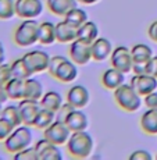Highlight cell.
I'll use <instances>...</instances> for the list:
<instances>
[{"instance_id": "obj_1", "label": "cell", "mask_w": 157, "mask_h": 160, "mask_svg": "<svg viewBox=\"0 0 157 160\" xmlns=\"http://www.w3.org/2000/svg\"><path fill=\"white\" fill-rule=\"evenodd\" d=\"M67 152L75 159H86L93 150V138L85 131L71 132V137L67 141Z\"/></svg>"}, {"instance_id": "obj_2", "label": "cell", "mask_w": 157, "mask_h": 160, "mask_svg": "<svg viewBox=\"0 0 157 160\" xmlns=\"http://www.w3.org/2000/svg\"><path fill=\"white\" fill-rule=\"evenodd\" d=\"M32 139H33V134L31 127L25 124H21L14 128L13 132L6 138V141H3V146H4V150L7 153L14 155V153L31 146Z\"/></svg>"}, {"instance_id": "obj_3", "label": "cell", "mask_w": 157, "mask_h": 160, "mask_svg": "<svg viewBox=\"0 0 157 160\" xmlns=\"http://www.w3.org/2000/svg\"><path fill=\"white\" fill-rule=\"evenodd\" d=\"M13 41L20 48H28L39 42V24L35 18H27L14 29Z\"/></svg>"}, {"instance_id": "obj_4", "label": "cell", "mask_w": 157, "mask_h": 160, "mask_svg": "<svg viewBox=\"0 0 157 160\" xmlns=\"http://www.w3.org/2000/svg\"><path fill=\"white\" fill-rule=\"evenodd\" d=\"M114 100L120 109L134 113L142 106V96L131 87V84H122L114 89Z\"/></svg>"}, {"instance_id": "obj_5", "label": "cell", "mask_w": 157, "mask_h": 160, "mask_svg": "<svg viewBox=\"0 0 157 160\" xmlns=\"http://www.w3.org/2000/svg\"><path fill=\"white\" fill-rule=\"evenodd\" d=\"M43 137L53 142L54 145H66L67 141L71 137V130L67 127V124L60 118H56L46 130H43Z\"/></svg>"}, {"instance_id": "obj_6", "label": "cell", "mask_w": 157, "mask_h": 160, "mask_svg": "<svg viewBox=\"0 0 157 160\" xmlns=\"http://www.w3.org/2000/svg\"><path fill=\"white\" fill-rule=\"evenodd\" d=\"M70 58L76 63L78 66H85L92 58V43H88L85 41L76 38L70 43Z\"/></svg>"}, {"instance_id": "obj_7", "label": "cell", "mask_w": 157, "mask_h": 160, "mask_svg": "<svg viewBox=\"0 0 157 160\" xmlns=\"http://www.w3.org/2000/svg\"><path fill=\"white\" fill-rule=\"evenodd\" d=\"M111 67L120 70L124 74L132 71V66H134V60H132L131 49L127 46H117L113 49L111 53Z\"/></svg>"}, {"instance_id": "obj_8", "label": "cell", "mask_w": 157, "mask_h": 160, "mask_svg": "<svg viewBox=\"0 0 157 160\" xmlns=\"http://www.w3.org/2000/svg\"><path fill=\"white\" fill-rule=\"evenodd\" d=\"M24 61L27 63L29 71L33 74H38L42 71H47L50 56L43 50H31L22 56Z\"/></svg>"}, {"instance_id": "obj_9", "label": "cell", "mask_w": 157, "mask_h": 160, "mask_svg": "<svg viewBox=\"0 0 157 160\" xmlns=\"http://www.w3.org/2000/svg\"><path fill=\"white\" fill-rule=\"evenodd\" d=\"M43 3L41 0H15V15L22 20L36 18L42 14Z\"/></svg>"}, {"instance_id": "obj_10", "label": "cell", "mask_w": 157, "mask_h": 160, "mask_svg": "<svg viewBox=\"0 0 157 160\" xmlns=\"http://www.w3.org/2000/svg\"><path fill=\"white\" fill-rule=\"evenodd\" d=\"M131 87L140 96H145L157 89V78L150 74H135L131 78Z\"/></svg>"}, {"instance_id": "obj_11", "label": "cell", "mask_w": 157, "mask_h": 160, "mask_svg": "<svg viewBox=\"0 0 157 160\" xmlns=\"http://www.w3.org/2000/svg\"><path fill=\"white\" fill-rule=\"evenodd\" d=\"M18 107H20L22 124L29 125V127H33L35 118H36V116H38L39 110H41V107H42L41 103H39V100L27 99V98H24V99L20 100Z\"/></svg>"}, {"instance_id": "obj_12", "label": "cell", "mask_w": 157, "mask_h": 160, "mask_svg": "<svg viewBox=\"0 0 157 160\" xmlns=\"http://www.w3.org/2000/svg\"><path fill=\"white\" fill-rule=\"evenodd\" d=\"M35 149H36V153H38L39 160H61L63 159V155H61V150L58 149V145H54L53 142L46 139L45 137L35 143Z\"/></svg>"}, {"instance_id": "obj_13", "label": "cell", "mask_w": 157, "mask_h": 160, "mask_svg": "<svg viewBox=\"0 0 157 160\" xmlns=\"http://www.w3.org/2000/svg\"><path fill=\"white\" fill-rule=\"evenodd\" d=\"M91 95L84 85H74L67 92V102L75 109H82L89 103Z\"/></svg>"}, {"instance_id": "obj_14", "label": "cell", "mask_w": 157, "mask_h": 160, "mask_svg": "<svg viewBox=\"0 0 157 160\" xmlns=\"http://www.w3.org/2000/svg\"><path fill=\"white\" fill-rule=\"evenodd\" d=\"M113 53L111 42L107 38H97L92 42V58L95 61H103L109 58Z\"/></svg>"}, {"instance_id": "obj_15", "label": "cell", "mask_w": 157, "mask_h": 160, "mask_svg": "<svg viewBox=\"0 0 157 160\" xmlns=\"http://www.w3.org/2000/svg\"><path fill=\"white\" fill-rule=\"evenodd\" d=\"M64 122L67 124V127L71 130V132L75 131H85L89 125L88 117L81 109H72L71 113L64 118Z\"/></svg>"}, {"instance_id": "obj_16", "label": "cell", "mask_w": 157, "mask_h": 160, "mask_svg": "<svg viewBox=\"0 0 157 160\" xmlns=\"http://www.w3.org/2000/svg\"><path fill=\"white\" fill-rule=\"evenodd\" d=\"M125 81V74L120 70L114 68V67H110L101 75V85L109 91H114L118 87H121Z\"/></svg>"}, {"instance_id": "obj_17", "label": "cell", "mask_w": 157, "mask_h": 160, "mask_svg": "<svg viewBox=\"0 0 157 160\" xmlns=\"http://www.w3.org/2000/svg\"><path fill=\"white\" fill-rule=\"evenodd\" d=\"M76 77H78V64L74 63L70 58V60H66L61 63L54 78L60 82H72Z\"/></svg>"}, {"instance_id": "obj_18", "label": "cell", "mask_w": 157, "mask_h": 160, "mask_svg": "<svg viewBox=\"0 0 157 160\" xmlns=\"http://www.w3.org/2000/svg\"><path fill=\"white\" fill-rule=\"evenodd\" d=\"M76 32L78 28L72 27L66 20L56 24V41L60 43H71L76 39Z\"/></svg>"}, {"instance_id": "obj_19", "label": "cell", "mask_w": 157, "mask_h": 160, "mask_svg": "<svg viewBox=\"0 0 157 160\" xmlns=\"http://www.w3.org/2000/svg\"><path fill=\"white\" fill-rule=\"evenodd\" d=\"M140 128L147 135H157V109H147L140 117Z\"/></svg>"}, {"instance_id": "obj_20", "label": "cell", "mask_w": 157, "mask_h": 160, "mask_svg": "<svg viewBox=\"0 0 157 160\" xmlns=\"http://www.w3.org/2000/svg\"><path fill=\"white\" fill-rule=\"evenodd\" d=\"M6 91H7L8 99L21 100L25 98V79L21 78H11L6 82Z\"/></svg>"}, {"instance_id": "obj_21", "label": "cell", "mask_w": 157, "mask_h": 160, "mask_svg": "<svg viewBox=\"0 0 157 160\" xmlns=\"http://www.w3.org/2000/svg\"><path fill=\"white\" fill-rule=\"evenodd\" d=\"M78 0H46V6L54 15H66L70 10L76 7Z\"/></svg>"}, {"instance_id": "obj_22", "label": "cell", "mask_w": 157, "mask_h": 160, "mask_svg": "<svg viewBox=\"0 0 157 160\" xmlns=\"http://www.w3.org/2000/svg\"><path fill=\"white\" fill-rule=\"evenodd\" d=\"M39 103H41V106L45 107V109H49V110H52V112L57 113L58 110L61 109V106H63V96H61L57 91H49V92H46V93H43Z\"/></svg>"}, {"instance_id": "obj_23", "label": "cell", "mask_w": 157, "mask_h": 160, "mask_svg": "<svg viewBox=\"0 0 157 160\" xmlns=\"http://www.w3.org/2000/svg\"><path fill=\"white\" fill-rule=\"evenodd\" d=\"M76 38L81 39V41L88 42V43H92L95 39L99 38V28H97V25L93 22V21L88 20L85 24H82V25L78 28Z\"/></svg>"}, {"instance_id": "obj_24", "label": "cell", "mask_w": 157, "mask_h": 160, "mask_svg": "<svg viewBox=\"0 0 157 160\" xmlns=\"http://www.w3.org/2000/svg\"><path fill=\"white\" fill-rule=\"evenodd\" d=\"M39 42L42 45H52L56 42V24L50 21L39 24Z\"/></svg>"}, {"instance_id": "obj_25", "label": "cell", "mask_w": 157, "mask_h": 160, "mask_svg": "<svg viewBox=\"0 0 157 160\" xmlns=\"http://www.w3.org/2000/svg\"><path fill=\"white\" fill-rule=\"evenodd\" d=\"M131 53H132L134 63H147L153 57V50L150 49V46H147L145 43L135 45L131 49Z\"/></svg>"}, {"instance_id": "obj_26", "label": "cell", "mask_w": 157, "mask_h": 160, "mask_svg": "<svg viewBox=\"0 0 157 160\" xmlns=\"http://www.w3.org/2000/svg\"><path fill=\"white\" fill-rule=\"evenodd\" d=\"M43 96V87L38 79L29 78L25 79V98L27 99H33V100H41Z\"/></svg>"}, {"instance_id": "obj_27", "label": "cell", "mask_w": 157, "mask_h": 160, "mask_svg": "<svg viewBox=\"0 0 157 160\" xmlns=\"http://www.w3.org/2000/svg\"><path fill=\"white\" fill-rule=\"evenodd\" d=\"M56 114L57 113L52 112V110L41 107V110H39L38 116L35 118V122H33V127L38 128V130H46L56 120Z\"/></svg>"}, {"instance_id": "obj_28", "label": "cell", "mask_w": 157, "mask_h": 160, "mask_svg": "<svg viewBox=\"0 0 157 160\" xmlns=\"http://www.w3.org/2000/svg\"><path fill=\"white\" fill-rule=\"evenodd\" d=\"M64 20L68 24H71L72 27H75V28H79L82 24H85L88 21V14H86L85 10H82V8H79L76 6V7H74L72 10H70L64 15Z\"/></svg>"}, {"instance_id": "obj_29", "label": "cell", "mask_w": 157, "mask_h": 160, "mask_svg": "<svg viewBox=\"0 0 157 160\" xmlns=\"http://www.w3.org/2000/svg\"><path fill=\"white\" fill-rule=\"evenodd\" d=\"M4 120H7L10 124H13L14 127H18V125L22 124V118H21V113H20V107L18 104H8V106L3 107L2 110V116Z\"/></svg>"}, {"instance_id": "obj_30", "label": "cell", "mask_w": 157, "mask_h": 160, "mask_svg": "<svg viewBox=\"0 0 157 160\" xmlns=\"http://www.w3.org/2000/svg\"><path fill=\"white\" fill-rule=\"evenodd\" d=\"M11 72H13L14 78H21V79H27L29 77H32V72L29 71L27 63L24 61L22 57L15 58L11 63Z\"/></svg>"}, {"instance_id": "obj_31", "label": "cell", "mask_w": 157, "mask_h": 160, "mask_svg": "<svg viewBox=\"0 0 157 160\" xmlns=\"http://www.w3.org/2000/svg\"><path fill=\"white\" fill-rule=\"evenodd\" d=\"M15 15V0H0V20H11Z\"/></svg>"}, {"instance_id": "obj_32", "label": "cell", "mask_w": 157, "mask_h": 160, "mask_svg": "<svg viewBox=\"0 0 157 160\" xmlns=\"http://www.w3.org/2000/svg\"><path fill=\"white\" fill-rule=\"evenodd\" d=\"M13 158L15 160H39L35 146H28V148H25V149L20 150V152L14 153Z\"/></svg>"}, {"instance_id": "obj_33", "label": "cell", "mask_w": 157, "mask_h": 160, "mask_svg": "<svg viewBox=\"0 0 157 160\" xmlns=\"http://www.w3.org/2000/svg\"><path fill=\"white\" fill-rule=\"evenodd\" d=\"M66 60H67V57L60 56V54H56V56L50 57V61H49V67H47L49 74H50L52 77L56 75L58 67H60V66H61V63H63V61H66Z\"/></svg>"}, {"instance_id": "obj_34", "label": "cell", "mask_w": 157, "mask_h": 160, "mask_svg": "<svg viewBox=\"0 0 157 160\" xmlns=\"http://www.w3.org/2000/svg\"><path fill=\"white\" fill-rule=\"evenodd\" d=\"M14 128L15 127L13 124H10L7 120H4L3 117H0V142L6 141V138H7L8 135L13 132Z\"/></svg>"}, {"instance_id": "obj_35", "label": "cell", "mask_w": 157, "mask_h": 160, "mask_svg": "<svg viewBox=\"0 0 157 160\" xmlns=\"http://www.w3.org/2000/svg\"><path fill=\"white\" fill-rule=\"evenodd\" d=\"M13 78V72H11V64L2 63L0 64V82L6 84Z\"/></svg>"}, {"instance_id": "obj_36", "label": "cell", "mask_w": 157, "mask_h": 160, "mask_svg": "<svg viewBox=\"0 0 157 160\" xmlns=\"http://www.w3.org/2000/svg\"><path fill=\"white\" fill-rule=\"evenodd\" d=\"M143 98H145V106L147 109H157V92L156 91L145 95Z\"/></svg>"}, {"instance_id": "obj_37", "label": "cell", "mask_w": 157, "mask_h": 160, "mask_svg": "<svg viewBox=\"0 0 157 160\" xmlns=\"http://www.w3.org/2000/svg\"><path fill=\"white\" fill-rule=\"evenodd\" d=\"M129 160H152V155L145 149H138L129 155Z\"/></svg>"}, {"instance_id": "obj_38", "label": "cell", "mask_w": 157, "mask_h": 160, "mask_svg": "<svg viewBox=\"0 0 157 160\" xmlns=\"http://www.w3.org/2000/svg\"><path fill=\"white\" fill-rule=\"evenodd\" d=\"M147 74L157 78V56H153L147 61Z\"/></svg>"}, {"instance_id": "obj_39", "label": "cell", "mask_w": 157, "mask_h": 160, "mask_svg": "<svg viewBox=\"0 0 157 160\" xmlns=\"http://www.w3.org/2000/svg\"><path fill=\"white\" fill-rule=\"evenodd\" d=\"M72 109H75V107H72V106H71V104H70L68 102H67L66 104L63 103V106H61V109L57 112L58 114H60V120H63V121H64V118H66V117L68 116L70 113H71V110H72Z\"/></svg>"}, {"instance_id": "obj_40", "label": "cell", "mask_w": 157, "mask_h": 160, "mask_svg": "<svg viewBox=\"0 0 157 160\" xmlns=\"http://www.w3.org/2000/svg\"><path fill=\"white\" fill-rule=\"evenodd\" d=\"M132 71L134 74H147V63H134Z\"/></svg>"}, {"instance_id": "obj_41", "label": "cell", "mask_w": 157, "mask_h": 160, "mask_svg": "<svg viewBox=\"0 0 157 160\" xmlns=\"http://www.w3.org/2000/svg\"><path fill=\"white\" fill-rule=\"evenodd\" d=\"M147 33H149V38L152 39V41L157 42V20L150 24L149 29H147Z\"/></svg>"}, {"instance_id": "obj_42", "label": "cell", "mask_w": 157, "mask_h": 160, "mask_svg": "<svg viewBox=\"0 0 157 160\" xmlns=\"http://www.w3.org/2000/svg\"><path fill=\"white\" fill-rule=\"evenodd\" d=\"M7 100H8V95H7V91H6V84L0 82V103L4 104Z\"/></svg>"}, {"instance_id": "obj_43", "label": "cell", "mask_w": 157, "mask_h": 160, "mask_svg": "<svg viewBox=\"0 0 157 160\" xmlns=\"http://www.w3.org/2000/svg\"><path fill=\"white\" fill-rule=\"evenodd\" d=\"M6 60V50H4V46H3V43L0 42V64L4 63Z\"/></svg>"}, {"instance_id": "obj_44", "label": "cell", "mask_w": 157, "mask_h": 160, "mask_svg": "<svg viewBox=\"0 0 157 160\" xmlns=\"http://www.w3.org/2000/svg\"><path fill=\"white\" fill-rule=\"evenodd\" d=\"M99 0H78V3H82V4H95Z\"/></svg>"}, {"instance_id": "obj_45", "label": "cell", "mask_w": 157, "mask_h": 160, "mask_svg": "<svg viewBox=\"0 0 157 160\" xmlns=\"http://www.w3.org/2000/svg\"><path fill=\"white\" fill-rule=\"evenodd\" d=\"M2 110H3V103H0V116H2Z\"/></svg>"}, {"instance_id": "obj_46", "label": "cell", "mask_w": 157, "mask_h": 160, "mask_svg": "<svg viewBox=\"0 0 157 160\" xmlns=\"http://www.w3.org/2000/svg\"><path fill=\"white\" fill-rule=\"evenodd\" d=\"M0 160H2V156H0Z\"/></svg>"}]
</instances>
